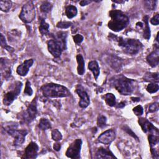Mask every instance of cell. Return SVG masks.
Returning <instances> with one entry per match:
<instances>
[{"label": "cell", "mask_w": 159, "mask_h": 159, "mask_svg": "<svg viewBox=\"0 0 159 159\" xmlns=\"http://www.w3.org/2000/svg\"><path fill=\"white\" fill-rule=\"evenodd\" d=\"M76 92L80 97L79 106L81 108L87 107L90 103V99L88 93L84 90V88L81 84H78L76 87Z\"/></svg>", "instance_id": "8fae6325"}, {"label": "cell", "mask_w": 159, "mask_h": 159, "mask_svg": "<svg viewBox=\"0 0 159 159\" xmlns=\"http://www.w3.org/2000/svg\"><path fill=\"white\" fill-rule=\"evenodd\" d=\"M88 68L92 71L93 73L94 77L96 80L100 74V69L98 65V63L96 60H93L89 62L88 63Z\"/></svg>", "instance_id": "d6986e66"}, {"label": "cell", "mask_w": 159, "mask_h": 159, "mask_svg": "<svg viewBox=\"0 0 159 159\" xmlns=\"http://www.w3.org/2000/svg\"><path fill=\"white\" fill-rule=\"evenodd\" d=\"M77 8L73 5H69L65 8V14L68 19H71L77 15Z\"/></svg>", "instance_id": "7402d4cb"}, {"label": "cell", "mask_w": 159, "mask_h": 159, "mask_svg": "<svg viewBox=\"0 0 159 159\" xmlns=\"http://www.w3.org/2000/svg\"><path fill=\"white\" fill-rule=\"evenodd\" d=\"M146 89L149 93H151V94L155 93L157 92L158 90L159 89V86H158V83H151L147 85Z\"/></svg>", "instance_id": "4dcf8cb0"}, {"label": "cell", "mask_w": 159, "mask_h": 159, "mask_svg": "<svg viewBox=\"0 0 159 159\" xmlns=\"http://www.w3.org/2000/svg\"><path fill=\"white\" fill-rule=\"evenodd\" d=\"M39 151L38 145L34 142H31L27 146L24 150V156L22 158L26 159H34L37 157V153Z\"/></svg>", "instance_id": "4fadbf2b"}, {"label": "cell", "mask_w": 159, "mask_h": 159, "mask_svg": "<svg viewBox=\"0 0 159 159\" xmlns=\"http://www.w3.org/2000/svg\"><path fill=\"white\" fill-rule=\"evenodd\" d=\"M104 98L108 106L113 107L116 105V97L112 93H107L104 96Z\"/></svg>", "instance_id": "d4e9b609"}, {"label": "cell", "mask_w": 159, "mask_h": 159, "mask_svg": "<svg viewBox=\"0 0 159 159\" xmlns=\"http://www.w3.org/2000/svg\"><path fill=\"white\" fill-rule=\"evenodd\" d=\"M52 8V4L48 1L43 2L40 7V11L43 13L49 12L51 11Z\"/></svg>", "instance_id": "f1b7e54d"}, {"label": "cell", "mask_w": 159, "mask_h": 159, "mask_svg": "<svg viewBox=\"0 0 159 159\" xmlns=\"http://www.w3.org/2000/svg\"><path fill=\"white\" fill-rule=\"evenodd\" d=\"M96 158H116V157L113 155L111 151L108 148L104 147H99L96 152Z\"/></svg>", "instance_id": "ac0fdd59"}, {"label": "cell", "mask_w": 159, "mask_h": 159, "mask_svg": "<svg viewBox=\"0 0 159 159\" xmlns=\"http://www.w3.org/2000/svg\"><path fill=\"white\" fill-rule=\"evenodd\" d=\"M133 112H134V113L136 116H141L142 114H143V107H142L140 105H138V106H135V107L133 109Z\"/></svg>", "instance_id": "8d00e7d4"}, {"label": "cell", "mask_w": 159, "mask_h": 159, "mask_svg": "<svg viewBox=\"0 0 159 159\" xmlns=\"http://www.w3.org/2000/svg\"><path fill=\"white\" fill-rule=\"evenodd\" d=\"M37 114V98L35 97L28 106L27 109L22 113L21 120L23 123L29 124L35 119Z\"/></svg>", "instance_id": "52a82bcc"}, {"label": "cell", "mask_w": 159, "mask_h": 159, "mask_svg": "<svg viewBox=\"0 0 159 159\" xmlns=\"http://www.w3.org/2000/svg\"><path fill=\"white\" fill-rule=\"evenodd\" d=\"M72 25V23L71 22H59L57 24V27L60 29H67Z\"/></svg>", "instance_id": "e575fe53"}, {"label": "cell", "mask_w": 159, "mask_h": 159, "mask_svg": "<svg viewBox=\"0 0 159 159\" xmlns=\"http://www.w3.org/2000/svg\"><path fill=\"white\" fill-rule=\"evenodd\" d=\"M143 79L149 82L154 83H158L159 81V78H158V73H151V72H147L145 76H143Z\"/></svg>", "instance_id": "44dd1931"}, {"label": "cell", "mask_w": 159, "mask_h": 159, "mask_svg": "<svg viewBox=\"0 0 159 159\" xmlns=\"http://www.w3.org/2000/svg\"><path fill=\"white\" fill-rule=\"evenodd\" d=\"M116 138V132L112 129L106 130L98 137V141L103 144L109 145Z\"/></svg>", "instance_id": "5bb4252c"}, {"label": "cell", "mask_w": 159, "mask_h": 159, "mask_svg": "<svg viewBox=\"0 0 159 159\" xmlns=\"http://www.w3.org/2000/svg\"><path fill=\"white\" fill-rule=\"evenodd\" d=\"M107 61L109 65L116 71L119 72L121 70L123 65V61L120 58L114 55H110L107 58Z\"/></svg>", "instance_id": "9a60e30c"}, {"label": "cell", "mask_w": 159, "mask_h": 159, "mask_svg": "<svg viewBox=\"0 0 159 159\" xmlns=\"http://www.w3.org/2000/svg\"><path fill=\"white\" fill-rule=\"evenodd\" d=\"M135 80L129 79L123 75L114 76L109 80L110 85L120 94L124 96L132 93L135 88Z\"/></svg>", "instance_id": "6da1fadb"}, {"label": "cell", "mask_w": 159, "mask_h": 159, "mask_svg": "<svg viewBox=\"0 0 159 159\" xmlns=\"http://www.w3.org/2000/svg\"><path fill=\"white\" fill-rule=\"evenodd\" d=\"M35 17V9L32 1H27L22 7L19 18L24 23L31 22Z\"/></svg>", "instance_id": "8992f818"}, {"label": "cell", "mask_w": 159, "mask_h": 159, "mask_svg": "<svg viewBox=\"0 0 159 159\" xmlns=\"http://www.w3.org/2000/svg\"><path fill=\"white\" fill-rule=\"evenodd\" d=\"M118 42L119 46L127 54L135 55L138 53L143 48V44L137 39H124L122 37H116Z\"/></svg>", "instance_id": "5b68a950"}, {"label": "cell", "mask_w": 159, "mask_h": 159, "mask_svg": "<svg viewBox=\"0 0 159 159\" xmlns=\"http://www.w3.org/2000/svg\"><path fill=\"white\" fill-rule=\"evenodd\" d=\"M39 31L42 35H46L49 33V24L45 22L44 19H41Z\"/></svg>", "instance_id": "cb8c5ba5"}, {"label": "cell", "mask_w": 159, "mask_h": 159, "mask_svg": "<svg viewBox=\"0 0 159 159\" xmlns=\"http://www.w3.org/2000/svg\"><path fill=\"white\" fill-rule=\"evenodd\" d=\"M144 21V29H143V37L149 40L150 38V27L148 25V16H145L143 19Z\"/></svg>", "instance_id": "603a6c76"}, {"label": "cell", "mask_w": 159, "mask_h": 159, "mask_svg": "<svg viewBox=\"0 0 159 159\" xmlns=\"http://www.w3.org/2000/svg\"><path fill=\"white\" fill-rule=\"evenodd\" d=\"M147 61L152 67L157 66L159 63V51L158 43L155 44L154 50L147 57Z\"/></svg>", "instance_id": "2e32d148"}, {"label": "cell", "mask_w": 159, "mask_h": 159, "mask_svg": "<svg viewBox=\"0 0 159 159\" xmlns=\"http://www.w3.org/2000/svg\"><path fill=\"white\" fill-rule=\"evenodd\" d=\"M67 32H57L53 35V39L49 40L47 42L48 52L55 58L60 57L62 52L66 49Z\"/></svg>", "instance_id": "7a4b0ae2"}, {"label": "cell", "mask_w": 159, "mask_h": 159, "mask_svg": "<svg viewBox=\"0 0 159 159\" xmlns=\"http://www.w3.org/2000/svg\"><path fill=\"white\" fill-rule=\"evenodd\" d=\"M52 138L53 140L58 142L62 139V135L57 129H55L52 132Z\"/></svg>", "instance_id": "d6a6232c"}, {"label": "cell", "mask_w": 159, "mask_h": 159, "mask_svg": "<svg viewBox=\"0 0 159 159\" xmlns=\"http://www.w3.org/2000/svg\"><path fill=\"white\" fill-rule=\"evenodd\" d=\"M82 145V140L80 139H77L74 140L68 147L65 155L67 157L78 159L80 158V152Z\"/></svg>", "instance_id": "30bf717a"}, {"label": "cell", "mask_w": 159, "mask_h": 159, "mask_svg": "<svg viewBox=\"0 0 159 159\" xmlns=\"http://www.w3.org/2000/svg\"><path fill=\"white\" fill-rule=\"evenodd\" d=\"M107 119L106 116L103 115H99L97 120V125L100 128H103L106 125Z\"/></svg>", "instance_id": "1f68e13d"}, {"label": "cell", "mask_w": 159, "mask_h": 159, "mask_svg": "<svg viewBox=\"0 0 159 159\" xmlns=\"http://www.w3.org/2000/svg\"><path fill=\"white\" fill-rule=\"evenodd\" d=\"M53 147V149L55 150L59 151L60 150V148H61V144L60 143H58V142H56V143H54Z\"/></svg>", "instance_id": "60d3db41"}, {"label": "cell", "mask_w": 159, "mask_h": 159, "mask_svg": "<svg viewBox=\"0 0 159 159\" xmlns=\"http://www.w3.org/2000/svg\"><path fill=\"white\" fill-rule=\"evenodd\" d=\"M0 43H1V45L2 46V47H3L6 50H7V51H9L10 52H12L14 51V48L10 46H9L7 44L5 37L2 34H1V35H0Z\"/></svg>", "instance_id": "f546056e"}, {"label": "cell", "mask_w": 159, "mask_h": 159, "mask_svg": "<svg viewBox=\"0 0 159 159\" xmlns=\"http://www.w3.org/2000/svg\"><path fill=\"white\" fill-rule=\"evenodd\" d=\"M39 127L42 130H46L51 128V124L50 121L45 118H42L39 123Z\"/></svg>", "instance_id": "4316f807"}, {"label": "cell", "mask_w": 159, "mask_h": 159, "mask_svg": "<svg viewBox=\"0 0 159 159\" xmlns=\"http://www.w3.org/2000/svg\"><path fill=\"white\" fill-rule=\"evenodd\" d=\"M6 131L9 135L14 139L13 143L16 147L20 146L24 142L25 137L28 133L26 130H18L11 127H8Z\"/></svg>", "instance_id": "ba28073f"}, {"label": "cell", "mask_w": 159, "mask_h": 159, "mask_svg": "<svg viewBox=\"0 0 159 159\" xmlns=\"http://www.w3.org/2000/svg\"><path fill=\"white\" fill-rule=\"evenodd\" d=\"M139 124L141 126L142 130L145 133H150V134H158V130L150 122L145 118H139Z\"/></svg>", "instance_id": "7c38bea8"}, {"label": "cell", "mask_w": 159, "mask_h": 159, "mask_svg": "<svg viewBox=\"0 0 159 159\" xmlns=\"http://www.w3.org/2000/svg\"><path fill=\"white\" fill-rule=\"evenodd\" d=\"M158 110V104L157 102L150 104L148 107V112H154Z\"/></svg>", "instance_id": "f35d334b"}, {"label": "cell", "mask_w": 159, "mask_h": 159, "mask_svg": "<svg viewBox=\"0 0 159 159\" xmlns=\"http://www.w3.org/2000/svg\"><path fill=\"white\" fill-rule=\"evenodd\" d=\"M125 130H126V132H127V133H129L130 135H131L133 137H135L136 139H138V137L135 135V134L130 130V129H129V127H127V129H125Z\"/></svg>", "instance_id": "7bdbcfd3"}, {"label": "cell", "mask_w": 159, "mask_h": 159, "mask_svg": "<svg viewBox=\"0 0 159 159\" xmlns=\"http://www.w3.org/2000/svg\"><path fill=\"white\" fill-rule=\"evenodd\" d=\"M92 1H88V0H83V1H81L80 2V4L81 6H86L88 5V4L91 3Z\"/></svg>", "instance_id": "b9f144b4"}, {"label": "cell", "mask_w": 159, "mask_h": 159, "mask_svg": "<svg viewBox=\"0 0 159 159\" xmlns=\"http://www.w3.org/2000/svg\"><path fill=\"white\" fill-rule=\"evenodd\" d=\"M144 3H145V6L147 8V9H149L150 11H152L155 9L157 1H145Z\"/></svg>", "instance_id": "836d02e7"}, {"label": "cell", "mask_w": 159, "mask_h": 159, "mask_svg": "<svg viewBox=\"0 0 159 159\" xmlns=\"http://www.w3.org/2000/svg\"><path fill=\"white\" fill-rule=\"evenodd\" d=\"M22 83L20 81H16L12 90L7 91L4 96L3 103L6 106L11 105L20 94Z\"/></svg>", "instance_id": "9c48e42d"}, {"label": "cell", "mask_w": 159, "mask_h": 159, "mask_svg": "<svg viewBox=\"0 0 159 159\" xmlns=\"http://www.w3.org/2000/svg\"><path fill=\"white\" fill-rule=\"evenodd\" d=\"M33 63H34L33 59H29L24 61L21 65L17 66L16 70L17 74L22 76H25L29 72V68L32 66Z\"/></svg>", "instance_id": "e0dca14e"}, {"label": "cell", "mask_w": 159, "mask_h": 159, "mask_svg": "<svg viewBox=\"0 0 159 159\" xmlns=\"http://www.w3.org/2000/svg\"><path fill=\"white\" fill-rule=\"evenodd\" d=\"M76 61L78 63L77 66V72L78 75H83L84 73V60L83 57L81 54H78L76 55Z\"/></svg>", "instance_id": "ffe728a7"}, {"label": "cell", "mask_w": 159, "mask_h": 159, "mask_svg": "<svg viewBox=\"0 0 159 159\" xmlns=\"http://www.w3.org/2000/svg\"><path fill=\"white\" fill-rule=\"evenodd\" d=\"M24 93L25 94H26L27 96H31L33 94V91L30 86V83L29 81H26L25 88Z\"/></svg>", "instance_id": "d590c367"}, {"label": "cell", "mask_w": 159, "mask_h": 159, "mask_svg": "<svg viewBox=\"0 0 159 159\" xmlns=\"http://www.w3.org/2000/svg\"><path fill=\"white\" fill-rule=\"evenodd\" d=\"M150 22L152 24L154 25H157L159 24V14H156L150 20Z\"/></svg>", "instance_id": "ab89813d"}, {"label": "cell", "mask_w": 159, "mask_h": 159, "mask_svg": "<svg viewBox=\"0 0 159 159\" xmlns=\"http://www.w3.org/2000/svg\"><path fill=\"white\" fill-rule=\"evenodd\" d=\"M12 2L9 0L1 1H0V9L3 12H8L12 7Z\"/></svg>", "instance_id": "484cf974"}, {"label": "cell", "mask_w": 159, "mask_h": 159, "mask_svg": "<svg viewBox=\"0 0 159 159\" xmlns=\"http://www.w3.org/2000/svg\"><path fill=\"white\" fill-rule=\"evenodd\" d=\"M109 16L111 19L108 22L107 25L112 31L119 32L125 28L129 23L128 16L120 10L115 9L111 11Z\"/></svg>", "instance_id": "3957f363"}, {"label": "cell", "mask_w": 159, "mask_h": 159, "mask_svg": "<svg viewBox=\"0 0 159 159\" xmlns=\"http://www.w3.org/2000/svg\"><path fill=\"white\" fill-rule=\"evenodd\" d=\"M148 139L150 148H153L158 143V135L157 134H150Z\"/></svg>", "instance_id": "83f0119b"}, {"label": "cell", "mask_w": 159, "mask_h": 159, "mask_svg": "<svg viewBox=\"0 0 159 159\" xmlns=\"http://www.w3.org/2000/svg\"><path fill=\"white\" fill-rule=\"evenodd\" d=\"M131 99L133 101H139L140 100L139 98H131Z\"/></svg>", "instance_id": "ee69618b"}, {"label": "cell", "mask_w": 159, "mask_h": 159, "mask_svg": "<svg viewBox=\"0 0 159 159\" xmlns=\"http://www.w3.org/2000/svg\"><path fill=\"white\" fill-rule=\"evenodd\" d=\"M73 39L75 43L78 45L83 42L84 38L81 34H76L74 36H73Z\"/></svg>", "instance_id": "74e56055"}, {"label": "cell", "mask_w": 159, "mask_h": 159, "mask_svg": "<svg viewBox=\"0 0 159 159\" xmlns=\"http://www.w3.org/2000/svg\"><path fill=\"white\" fill-rule=\"evenodd\" d=\"M44 96L47 98H64L70 96V92L64 86L56 83H48L41 87Z\"/></svg>", "instance_id": "277c9868"}]
</instances>
